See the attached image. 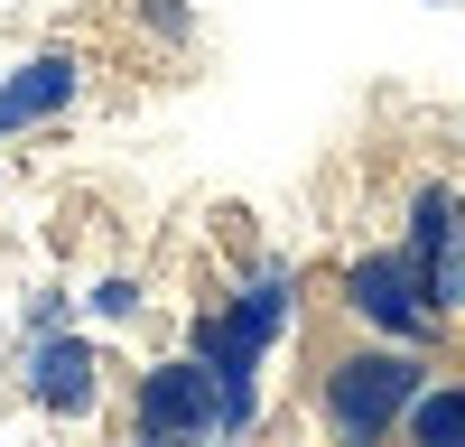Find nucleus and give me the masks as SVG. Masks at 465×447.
I'll return each instance as SVG.
<instances>
[{"mask_svg": "<svg viewBox=\"0 0 465 447\" xmlns=\"http://www.w3.org/2000/svg\"><path fill=\"white\" fill-rule=\"evenodd\" d=\"M401 243L419 261V280H429L438 317L465 326V186L456 177H410L401 196Z\"/></svg>", "mask_w": 465, "mask_h": 447, "instance_id": "20e7f679", "label": "nucleus"}, {"mask_svg": "<svg viewBox=\"0 0 465 447\" xmlns=\"http://www.w3.org/2000/svg\"><path fill=\"white\" fill-rule=\"evenodd\" d=\"M56 326H84V298H74V289H28L19 335H56Z\"/></svg>", "mask_w": 465, "mask_h": 447, "instance_id": "9b49d317", "label": "nucleus"}, {"mask_svg": "<svg viewBox=\"0 0 465 447\" xmlns=\"http://www.w3.org/2000/svg\"><path fill=\"white\" fill-rule=\"evenodd\" d=\"M401 429H410L419 447H465V372H438V382L410 401Z\"/></svg>", "mask_w": 465, "mask_h": 447, "instance_id": "1a4fd4ad", "label": "nucleus"}, {"mask_svg": "<svg viewBox=\"0 0 465 447\" xmlns=\"http://www.w3.org/2000/svg\"><path fill=\"white\" fill-rule=\"evenodd\" d=\"M140 317H149L140 271H103V280L84 289V326H140Z\"/></svg>", "mask_w": 465, "mask_h": 447, "instance_id": "9d476101", "label": "nucleus"}, {"mask_svg": "<svg viewBox=\"0 0 465 447\" xmlns=\"http://www.w3.org/2000/svg\"><path fill=\"white\" fill-rule=\"evenodd\" d=\"M140 19H149V28H159V37H168V47H186V37H196V19H186V10H177V0H140Z\"/></svg>", "mask_w": 465, "mask_h": 447, "instance_id": "f8f14e48", "label": "nucleus"}, {"mask_svg": "<svg viewBox=\"0 0 465 447\" xmlns=\"http://www.w3.org/2000/svg\"><path fill=\"white\" fill-rule=\"evenodd\" d=\"M456 159H465V122H456Z\"/></svg>", "mask_w": 465, "mask_h": 447, "instance_id": "ddd939ff", "label": "nucleus"}, {"mask_svg": "<svg viewBox=\"0 0 465 447\" xmlns=\"http://www.w3.org/2000/svg\"><path fill=\"white\" fill-rule=\"evenodd\" d=\"M335 317L354 326V335H391V345H447V317H438V298L429 280H419V261L410 243H363V252H344V271H335Z\"/></svg>", "mask_w": 465, "mask_h": 447, "instance_id": "f03ea898", "label": "nucleus"}, {"mask_svg": "<svg viewBox=\"0 0 465 447\" xmlns=\"http://www.w3.org/2000/svg\"><path fill=\"white\" fill-rule=\"evenodd\" d=\"M438 382V345H391V335H354V345H326L307 372V420L335 447H372L401 438L410 401Z\"/></svg>", "mask_w": 465, "mask_h": 447, "instance_id": "f257e3e1", "label": "nucleus"}, {"mask_svg": "<svg viewBox=\"0 0 465 447\" xmlns=\"http://www.w3.org/2000/svg\"><path fill=\"white\" fill-rule=\"evenodd\" d=\"M223 308H232V326H242L261 354H280L298 335V271L280 252H252L242 271H232V289H223Z\"/></svg>", "mask_w": 465, "mask_h": 447, "instance_id": "6e6552de", "label": "nucleus"}, {"mask_svg": "<svg viewBox=\"0 0 465 447\" xmlns=\"http://www.w3.org/2000/svg\"><path fill=\"white\" fill-rule=\"evenodd\" d=\"M84 84H94V65L74 56V47H37V56H19L10 74H0V149L28 140V131H47V122H65V112L84 103Z\"/></svg>", "mask_w": 465, "mask_h": 447, "instance_id": "0eeeda50", "label": "nucleus"}, {"mask_svg": "<svg viewBox=\"0 0 465 447\" xmlns=\"http://www.w3.org/2000/svg\"><path fill=\"white\" fill-rule=\"evenodd\" d=\"M186 354H196V363L214 372V392H223V438H252L261 410H270V354L232 326L223 298H205V308L186 317Z\"/></svg>", "mask_w": 465, "mask_h": 447, "instance_id": "39448f33", "label": "nucleus"}, {"mask_svg": "<svg viewBox=\"0 0 465 447\" xmlns=\"http://www.w3.org/2000/svg\"><path fill=\"white\" fill-rule=\"evenodd\" d=\"M438 10H447V0H438Z\"/></svg>", "mask_w": 465, "mask_h": 447, "instance_id": "4468645a", "label": "nucleus"}, {"mask_svg": "<svg viewBox=\"0 0 465 447\" xmlns=\"http://www.w3.org/2000/svg\"><path fill=\"white\" fill-rule=\"evenodd\" d=\"M122 429L149 438V447H205L223 438V392H214V372L196 354H159V363H140L131 372V401H122Z\"/></svg>", "mask_w": 465, "mask_h": 447, "instance_id": "7ed1b4c3", "label": "nucleus"}, {"mask_svg": "<svg viewBox=\"0 0 465 447\" xmlns=\"http://www.w3.org/2000/svg\"><path fill=\"white\" fill-rule=\"evenodd\" d=\"M19 392L47 410V420H94V410H103V345L84 326L28 335V345H19Z\"/></svg>", "mask_w": 465, "mask_h": 447, "instance_id": "423d86ee", "label": "nucleus"}]
</instances>
